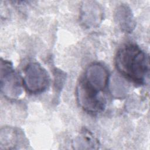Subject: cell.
<instances>
[{
	"label": "cell",
	"instance_id": "6da1fadb",
	"mask_svg": "<svg viewBox=\"0 0 150 150\" xmlns=\"http://www.w3.org/2000/svg\"><path fill=\"white\" fill-rule=\"evenodd\" d=\"M118 71L137 84H143L149 74V56L138 45L128 43L121 47L115 56Z\"/></svg>",
	"mask_w": 150,
	"mask_h": 150
},
{
	"label": "cell",
	"instance_id": "7a4b0ae2",
	"mask_svg": "<svg viewBox=\"0 0 150 150\" xmlns=\"http://www.w3.org/2000/svg\"><path fill=\"white\" fill-rule=\"evenodd\" d=\"M76 96L79 105L88 114L96 115L105 109V100L101 91L91 86L83 78L77 84Z\"/></svg>",
	"mask_w": 150,
	"mask_h": 150
},
{
	"label": "cell",
	"instance_id": "3957f363",
	"mask_svg": "<svg viewBox=\"0 0 150 150\" xmlns=\"http://www.w3.org/2000/svg\"><path fill=\"white\" fill-rule=\"evenodd\" d=\"M22 83L29 93L40 94L49 87L50 77L47 71L40 63L31 62L24 69Z\"/></svg>",
	"mask_w": 150,
	"mask_h": 150
},
{
	"label": "cell",
	"instance_id": "277c9868",
	"mask_svg": "<svg viewBox=\"0 0 150 150\" xmlns=\"http://www.w3.org/2000/svg\"><path fill=\"white\" fill-rule=\"evenodd\" d=\"M1 91L10 100L17 99L22 93V84L12 63L1 58L0 64Z\"/></svg>",
	"mask_w": 150,
	"mask_h": 150
},
{
	"label": "cell",
	"instance_id": "5b68a950",
	"mask_svg": "<svg viewBox=\"0 0 150 150\" xmlns=\"http://www.w3.org/2000/svg\"><path fill=\"white\" fill-rule=\"evenodd\" d=\"M102 6L96 1H83L81 5L80 20L87 29L96 28L101 23L103 19Z\"/></svg>",
	"mask_w": 150,
	"mask_h": 150
},
{
	"label": "cell",
	"instance_id": "8992f818",
	"mask_svg": "<svg viewBox=\"0 0 150 150\" xmlns=\"http://www.w3.org/2000/svg\"><path fill=\"white\" fill-rule=\"evenodd\" d=\"M28 145V140L23 132L18 128L6 127L1 128L0 148L13 149L23 148Z\"/></svg>",
	"mask_w": 150,
	"mask_h": 150
},
{
	"label": "cell",
	"instance_id": "52a82bcc",
	"mask_svg": "<svg viewBox=\"0 0 150 150\" xmlns=\"http://www.w3.org/2000/svg\"><path fill=\"white\" fill-rule=\"evenodd\" d=\"M83 79L91 86L101 91L105 88L108 83L109 74L103 64L94 63L88 66Z\"/></svg>",
	"mask_w": 150,
	"mask_h": 150
},
{
	"label": "cell",
	"instance_id": "ba28073f",
	"mask_svg": "<svg viewBox=\"0 0 150 150\" xmlns=\"http://www.w3.org/2000/svg\"><path fill=\"white\" fill-rule=\"evenodd\" d=\"M114 19L120 29L124 32L131 33L136 27V21L131 8L122 4L114 10Z\"/></svg>",
	"mask_w": 150,
	"mask_h": 150
},
{
	"label": "cell",
	"instance_id": "9c48e42d",
	"mask_svg": "<svg viewBox=\"0 0 150 150\" xmlns=\"http://www.w3.org/2000/svg\"><path fill=\"white\" fill-rule=\"evenodd\" d=\"M99 145L98 139L86 129H84L73 142V146L76 149H98Z\"/></svg>",
	"mask_w": 150,
	"mask_h": 150
},
{
	"label": "cell",
	"instance_id": "30bf717a",
	"mask_svg": "<svg viewBox=\"0 0 150 150\" xmlns=\"http://www.w3.org/2000/svg\"><path fill=\"white\" fill-rule=\"evenodd\" d=\"M54 89L56 92L60 93L64 86L66 79V73L60 69H55L54 70Z\"/></svg>",
	"mask_w": 150,
	"mask_h": 150
},
{
	"label": "cell",
	"instance_id": "8fae6325",
	"mask_svg": "<svg viewBox=\"0 0 150 150\" xmlns=\"http://www.w3.org/2000/svg\"><path fill=\"white\" fill-rule=\"evenodd\" d=\"M111 92H113L117 88L118 90L115 93V95L117 97H122L127 93V87L124 84V82L119 78H115L112 80L111 83Z\"/></svg>",
	"mask_w": 150,
	"mask_h": 150
}]
</instances>
